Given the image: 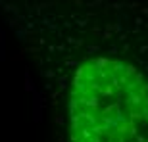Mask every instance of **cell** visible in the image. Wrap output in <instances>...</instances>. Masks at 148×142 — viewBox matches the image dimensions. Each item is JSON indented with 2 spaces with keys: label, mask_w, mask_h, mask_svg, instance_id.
I'll return each instance as SVG.
<instances>
[{
  "label": "cell",
  "mask_w": 148,
  "mask_h": 142,
  "mask_svg": "<svg viewBox=\"0 0 148 142\" xmlns=\"http://www.w3.org/2000/svg\"><path fill=\"white\" fill-rule=\"evenodd\" d=\"M25 88H27V90H33V83H31V77H25Z\"/></svg>",
  "instance_id": "cell-1"
},
{
  "label": "cell",
  "mask_w": 148,
  "mask_h": 142,
  "mask_svg": "<svg viewBox=\"0 0 148 142\" xmlns=\"http://www.w3.org/2000/svg\"><path fill=\"white\" fill-rule=\"evenodd\" d=\"M96 66H108V60H106V58H100V60H96Z\"/></svg>",
  "instance_id": "cell-2"
},
{
  "label": "cell",
  "mask_w": 148,
  "mask_h": 142,
  "mask_svg": "<svg viewBox=\"0 0 148 142\" xmlns=\"http://www.w3.org/2000/svg\"><path fill=\"white\" fill-rule=\"evenodd\" d=\"M54 121H56V123H60V125H62V123H64V119H62L60 115H56V117H54Z\"/></svg>",
  "instance_id": "cell-3"
}]
</instances>
